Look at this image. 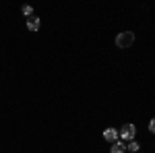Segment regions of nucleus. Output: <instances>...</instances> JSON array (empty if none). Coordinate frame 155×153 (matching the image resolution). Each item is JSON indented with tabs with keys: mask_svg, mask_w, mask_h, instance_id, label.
I'll return each mask as SVG.
<instances>
[{
	"mask_svg": "<svg viewBox=\"0 0 155 153\" xmlns=\"http://www.w3.org/2000/svg\"><path fill=\"white\" fill-rule=\"evenodd\" d=\"M110 153H126V145H124L122 141H116L114 145H112Z\"/></svg>",
	"mask_w": 155,
	"mask_h": 153,
	"instance_id": "nucleus-5",
	"label": "nucleus"
},
{
	"mask_svg": "<svg viewBox=\"0 0 155 153\" xmlns=\"http://www.w3.org/2000/svg\"><path fill=\"white\" fill-rule=\"evenodd\" d=\"M132 44H134V33L132 31H122V33H118L116 35V46L118 48H130Z\"/></svg>",
	"mask_w": 155,
	"mask_h": 153,
	"instance_id": "nucleus-1",
	"label": "nucleus"
},
{
	"mask_svg": "<svg viewBox=\"0 0 155 153\" xmlns=\"http://www.w3.org/2000/svg\"><path fill=\"white\" fill-rule=\"evenodd\" d=\"M139 149H141V145H139L137 141H130L128 145H126V151H132V153H137Z\"/></svg>",
	"mask_w": 155,
	"mask_h": 153,
	"instance_id": "nucleus-6",
	"label": "nucleus"
},
{
	"mask_svg": "<svg viewBox=\"0 0 155 153\" xmlns=\"http://www.w3.org/2000/svg\"><path fill=\"white\" fill-rule=\"evenodd\" d=\"M149 132H153V135H155V118L149 120Z\"/></svg>",
	"mask_w": 155,
	"mask_h": 153,
	"instance_id": "nucleus-8",
	"label": "nucleus"
},
{
	"mask_svg": "<svg viewBox=\"0 0 155 153\" xmlns=\"http://www.w3.org/2000/svg\"><path fill=\"white\" fill-rule=\"evenodd\" d=\"M104 139L110 141V143H116V141H120V132L116 128H112V126H110V128L104 130Z\"/></svg>",
	"mask_w": 155,
	"mask_h": 153,
	"instance_id": "nucleus-3",
	"label": "nucleus"
},
{
	"mask_svg": "<svg viewBox=\"0 0 155 153\" xmlns=\"http://www.w3.org/2000/svg\"><path fill=\"white\" fill-rule=\"evenodd\" d=\"M27 29L35 33L37 29H39V17H35V15H33V17H29V19H27Z\"/></svg>",
	"mask_w": 155,
	"mask_h": 153,
	"instance_id": "nucleus-4",
	"label": "nucleus"
},
{
	"mask_svg": "<svg viewBox=\"0 0 155 153\" xmlns=\"http://www.w3.org/2000/svg\"><path fill=\"white\" fill-rule=\"evenodd\" d=\"M23 15H27V17H33V8L25 4V6H23Z\"/></svg>",
	"mask_w": 155,
	"mask_h": 153,
	"instance_id": "nucleus-7",
	"label": "nucleus"
},
{
	"mask_svg": "<svg viewBox=\"0 0 155 153\" xmlns=\"http://www.w3.org/2000/svg\"><path fill=\"white\" fill-rule=\"evenodd\" d=\"M120 132V139H122V141H134V135H137V126H134V124H124V126H122V128L118 130Z\"/></svg>",
	"mask_w": 155,
	"mask_h": 153,
	"instance_id": "nucleus-2",
	"label": "nucleus"
}]
</instances>
